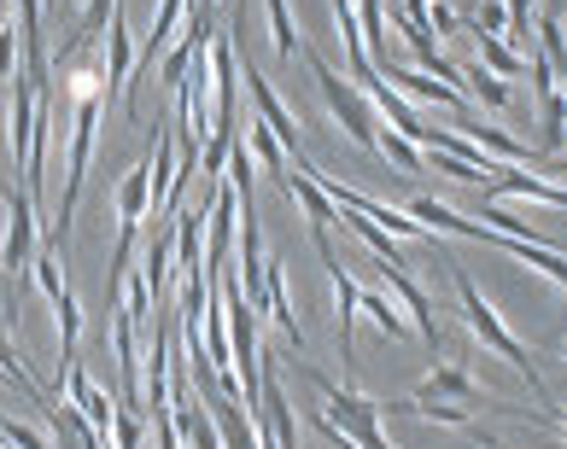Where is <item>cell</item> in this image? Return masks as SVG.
<instances>
[{
  "instance_id": "30bf717a",
  "label": "cell",
  "mask_w": 567,
  "mask_h": 449,
  "mask_svg": "<svg viewBox=\"0 0 567 449\" xmlns=\"http://www.w3.org/2000/svg\"><path fill=\"white\" fill-rule=\"evenodd\" d=\"M456 135H462V140H474L492 164H509V169H533V164H538V169H544V153H538V146L515 140L509 128H497V123L474 117V112H462V117H456Z\"/></svg>"
},
{
  "instance_id": "2e32d148",
  "label": "cell",
  "mask_w": 567,
  "mask_h": 449,
  "mask_svg": "<svg viewBox=\"0 0 567 449\" xmlns=\"http://www.w3.org/2000/svg\"><path fill=\"white\" fill-rule=\"evenodd\" d=\"M264 315L287 333L292 351H305V327H299V310H292V286H287V257H269L264 263Z\"/></svg>"
},
{
  "instance_id": "277c9868",
  "label": "cell",
  "mask_w": 567,
  "mask_h": 449,
  "mask_svg": "<svg viewBox=\"0 0 567 449\" xmlns=\"http://www.w3.org/2000/svg\"><path fill=\"white\" fill-rule=\"evenodd\" d=\"M100 123H106V100L71 105V158H65V192H59V217H53V246H65V233L76 222L82 187H89V164H94V146H100Z\"/></svg>"
},
{
  "instance_id": "ac0fdd59",
  "label": "cell",
  "mask_w": 567,
  "mask_h": 449,
  "mask_svg": "<svg viewBox=\"0 0 567 449\" xmlns=\"http://www.w3.org/2000/svg\"><path fill=\"white\" fill-rule=\"evenodd\" d=\"M146 181H153V210L176 217V128L158 123L153 128V158H146Z\"/></svg>"
},
{
  "instance_id": "7c38bea8",
  "label": "cell",
  "mask_w": 567,
  "mask_h": 449,
  "mask_svg": "<svg viewBox=\"0 0 567 449\" xmlns=\"http://www.w3.org/2000/svg\"><path fill=\"white\" fill-rule=\"evenodd\" d=\"M7 146H12L18 176H30V153H35V76H24V71L12 76V94H7Z\"/></svg>"
},
{
  "instance_id": "4fadbf2b",
  "label": "cell",
  "mask_w": 567,
  "mask_h": 449,
  "mask_svg": "<svg viewBox=\"0 0 567 449\" xmlns=\"http://www.w3.org/2000/svg\"><path fill=\"white\" fill-rule=\"evenodd\" d=\"M404 217H415L427 233H439V240H474V246H497V233L492 228H480L468 217H456L451 205H439L433 192H415V199L404 205Z\"/></svg>"
},
{
  "instance_id": "83f0119b",
  "label": "cell",
  "mask_w": 567,
  "mask_h": 449,
  "mask_svg": "<svg viewBox=\"0 0 567 449\" xmlns=\"http://www.w3.org/2000/svg\"><path fill=\"white\" fill-rule=\"evenodd\" d=\"M357 24H363V48L374 64H386V0H357Z\"/></svg>"
},
{
  "instance_id": "7402d4cb",
  "label": "cell",
  "mask_w": 567,
  "mask_h": 449,
  "mask_svg": "<svg viewBox=\"0 0 567 449\" xmlns=\"http://www.w3.org/2000/svg\"><path fill=\"white\" fill-rule=\"evenodd\" d=\"M357 315H369L386 338H410V333H415L410 321L398 315V304H392V292H386V286H363V297H357Z\"/></svg>"
},
{
  "instance_id": "4dcf8cb0",
  "label": "cell",
  "mask_w": 567,
  "mask_h": 449,
  "mask_svg": "<svg viewBox=\"0 0 567 449\" xmlns=\"http://www.w3.org/2000/svg\"><path fill=\"white\" fill-rule=\"evenodd\" d=\"M468 30H480V35H509V7H503V0H480V12H474Z\"/></svg>"
},
{
  "instance_id": "f1b7e54d",
  "label": "cell",
  "mask_w": 567,
  "mask_h": 449,
  "mask_svg": "<svg viewBox=\"0 0 567 449\" xmlns=\"http://www.w3.org/2000/svg\"><path fill=\"white\" fill-rule=\"evenodd\" d=\"M240 140H246V153H251V164H258V169H269L276 181L287 176V169H281V140L269 135L264 123H246V135H240Z\"/></svg>"
},
{
  "instance_id": "8992f818",
  "label": "cell",
  "mask_w": 567,
  "mask_h": 449,
  "mask_svg": "<svg viewBox=\"0 0 567 449\" xmlns=\"http://www.w3.org/2000/svg\"><path fill=\"white\" fill-rule=\"evenodd\" d=\"M240 76H246V94H251V112H258V123H264L269 135L281 140V153H287V158H299V153H305V128H299V112H292V105L276 94V82H269V76H264L251 59L240 64Z\"/></svg>"
},
{
  "instance_id": "9a60e30c",
  "label": "cell",
  "mask_w": 567,
  "mask_h": 449,
  "mask_svg": "<svg viewBox=\"0 0 567 449\" xmlns=\"http://www.w3.org/2000/svg\"><path fill=\"white\" fill-rule=\"evenodd\" d=\"M171 379H176V333L158 327L153 351H146V385H141V415L171 409Z\"/></svg>"
},
{
  "instance_id": "9c48e42d",
  "label": "cell",
  "mask_w": 567,
  "mask_h": 449,
  "mask_svg": "<svg viewBox=\"0 0 567 449\" xmlns=\"http://www.w3.org/2000/svg\"><path fill=\"white\" fill-rule=\"evenodd\" d=\"M182 30H187V35H176V48L158 59V88H164V94H176L182 82H187V71H194V64L205 59V48H212V35H217L212 7H199V0H194V18H187Z\"/></svg>"
},
{
  "instance_id": "52a82bcc",
  "label": "cell",
  "mask_w": 567,
  "mask_h": 449,
  "mask_svg": "<svg viewBox=\"0 0 567 449\" xmlns=\"http://www.w3.org/2000/svg\"><path fill=\"white\" fill-rule=\"evenodd\" d=\"M322 274L333 286V333H340V356H346V385L357 374V297H363V281L351 274V263H340L333 251H322Z\"/></svg>"
},
{
  "instance_id": "e575fe53",
  "label": "cell",
  "mask_w": 567,
  "mask_h": 449,
  "mask_svg": "<svg viewBox=\"0 0 567 449\" xmlns=\"http://www.w3.org/2000/svg\"><path fill=\"white\" fill-rule=\"evenodd\" d=\"M556 356H561V362H567V338H556Z\"/></svg>"
},
{
  "instance_id": "44dd1931",
  "label": "cell",
  "mask_w": 567,
  "mask_h": 449,
  "mask_svg": "<svg viewBox=\"0 0 567 449\" xmlns=\"http://www.w3.org/2000/svg\"><path fill=\"white\" fill-rule=\"evenodd\" d=\"M146 217H153V181H146V164H135L117 181V240H135V228Z\"/></svg>"
},
{
  "instance_id": "d590c367",
  "label": "cell",
  "mask_w": 567,
  "mask_h": 449,
  "mask_svg": "<svg viewBox=\"0 0 567 449\" xmlns=\"http://www.w3.org/2000/svg\"><path fill=\"white\" fill-rule=\"evenodd\" d=\"M199 7H217V0H199Z\"/></svg>"
},
{
  "instance_id": "d4e9b609",
  "label": "cell",
  "mask_w": 567,
  "mask_h": 449,
  "mask_svg": "<svg viewBox=\"0 0 567 449\" xmlns=\"http://www.w3.org/2000/svg\"><path fill=\"white\" fill-rule=\"evenodd\" d=\"M381 158L392 164V176H415V169H427V153L415 146L410 135H398V128L381 123Z\"/></svg>"
},
{
  "instance_id": "d6986e66",
  "label": "cell",
  "mask_w": 567,
  "mask_h": 449,
  "mask_svg": "<svg viewBox=\"0 0 567 449\" xmlns=\"http://www.w3.org/2000/svg\"><path fill=\"white\" fill-rule=\"evenodd\" d=\"M492 199H520V205H544V210H567V187L544 181L538 169H509L492 181Z\"/></svg>"
},
{
  "instance_id": "ba28073f",
  "label": "cell",
  "mask_w": 567,
  "mask_h": 449,
  "mask_svg": "<svg viewBox=\"0 0 567 449\" xmlns=\"http://www.w3.org/2000/svg\"><path fill=\"white\" fill-rule=\"evenodd\" d=\"M281 187L292 192V205H299V217L310 222V240H317V257H322V251H333V246H328V228L340 222V210H333V199H328V192H322V181L310 176V164H305V153L292 158V169H287V176H281Z\"/></svg>"
},
{
  "instance_id": "e0dca14e",
  "label": "cell",
  "mask_w": 567,
  "mask_h": 449,
  "mask_svg": "<svg viewBox=\"0 0 567 449\" xmlns=\"http://www.w3.org/2000/svg\"><path fill=\"white\" fill-rule=\"evenodd\" d=\"M374 281H381V286H386V292L398 297V304L410 310V327H415V333H422L427 345L439 351V321H433V304H427V292L415 286V281H410V274L398 269V263H374Z\"/></svg>"
},
{
  "instance_id": "7a4b0ae2",
  "label": "cell",
  "mask_w": 567,
  "mask_h": 449,
  "mask_svg": "<svg viewBox=\"0 0 567 449\" xmlns=\"http://www.w3.org/2000/svg\"><path fill=\"white\" fill-rule=\"evenodd\" d=\"M299 374H305V385H310V397H317L322 432H333V438L351 443V449H392L386 426H381V409H374V403L357 391V385L328 379V374H317V368H299Z\"/></svg>"
},
{
  "instance_id": "f546056e",
  "label": "cell",
  "mask_w": 567,
  "mask_h": 449,
  "mask_svg": "<svg viewBox=\"0 0 567 449\" xmlns=\"http://www.w3.org/2000/svg\"><path fill=\"white\" fill-rule=\"evenodd\" d=\"M171 269H176V246H171V240H158L153 251H146V263H141V281L153 286V297L171 292Z\"/></svg>"
},
{
  "instance_id": "5b68a950",
  "label": "cell",
  "mask_w": 567,
  "mask_h": 449,
  "mask_svg": "<svg viewBox=\"0 0 567 449\" xmlns=\"http://www.w3.org/2000/svg\"><path fill=\"white\" fill-rule=\"evenodd\" d=\"M0 205H7V228H0V274L12 281V315H18V281H24V269L35 263L41 251V210L24 187H0Z\"/></svg>"
},
{
  "instance_id": "cb8c5ba5",
  "label": "cell",
  "mask_w": 567,
  "mask_h": 449,
  "mask_svg": "<svg viewBox=\"0 0 567 449\" xmlns=\"http://www.w3.org/2000/svg\"><path fill=\"white\" fill-rule=\"evenodd\" d=\"M264 18H269V48H276L281 59L305 48V35H299V18H292V0H264Z\"/></svg>"
},
{
  "instance_id": "8fae6325",
  "label": "cell",
  "mask_w": 567,
  "mask_h": 449,
  "mask_svg": "<svg viewBox=\"0 0 567 449\" xmlns=\"http://www.w3.org/2000/svg\"><path fill=\"white\" fill-rule=\"evenodd\" d=\"M381 82H386L392 94H404L415 112H422V105H439V112H451V117L468 112L462 88H451V82H439V76H422L415 64H381Z\"/></svg>"
},
{
  "instance_id": "5bb4252c",
  "label": "cell",
  "mask_w": 567,
  "mask_h": 449,
  "mask_svg": "<svg viewBox=\"0 0 567 449\" xmlns=\"http://www.w3.org/2000/svg\"><path fill=\"white\" fill-rule=\"evenodd\" d=\"M415 397H427V403H439V397H456V403H468V409H509V403H497L486 385H480L468 368H456V362H439V368L415 385Z\"/></svg>"
},
{
  "instance_id": "3957f363",
  "label": "cell",
  "mask_w": 567,
  "mask_h": 449,
  "mask_svg": "<svg viewBox=\"0 0 567 449\" xmlns=\"http://www.w3.org/2000/svg\"><path fill=\"white\" fill-rule=\"evenodd\" d=\"M305 59H310V76H317V94L328 100L333 123L346 128V140L357 146V153H374V158H381V112L369 105V94L357 88L351 76L328 71V53H322V48H305Z\"/></svg>"
},
{
  "instance_id": "4316f807",
  "label": "cell",
  "mask_w": 567,
  "mask_h": 449,
  "mask_svg": "<svg viewBox=\"0 0 567 449\" xmlns=\"http://www.w3.org/2000/svg\"><path fill=\"white\" fill-rule=\"evenodd\" d=\"M474 48H480V64H486L492 76H503V82L520 76V64H527V59H520V53L509 48V41H503V35H480V30H474Z\"/></svg>"
},
{
  "instance_id": "484cf974",
  "label": "cell",
  "mask_w": 567,
  "mask_h": 449,
  "mask_svg": "<svg viewBox=\"0 0 567 449\" xmlns=\"http://www.w3.org/2000/svg\"><path fill=\"white\" fill-rule=\"evenodd\" d=\"M462 82L474 88V100L486 105V112H509V105H515V88H509L503 76H492L486 64H468V71H462Z\"/></svg>"
},
{
  "instance_id": "ffe728a7",
  "label": "cell",
  "mask_w": 567,
  "mask_h": 449,
  "mask_svg": "<svg viewBox=\"0 0 567 449\" xmlns=\"http://www.w3.org/2000/svg\"><path fill=\"white\" fill-rule=\"evenodd\" d=\"M100 64H106V94L130 88V76H135V35H130V18H123V12H112V24H106Z\"/></svg>"
},
{
  "instance_id": "836d02e7",
  "label": "cell",
  "mask_w": 567,
  "mask_h": 449,
  "mask_svg": "<svg viewBox=\"0 0 567 449\" xmlns=\"http://www.w3.org/2000/svg\"><path fill=\"white\" fill-rule=\"evenodd\" d=\"M538 12H550V18H561V12H567V0H538Z\"/></svg>"
},
{
  "instance_id": "1f68e13d",
  "label": "cell",
  "mask_w": 567,
  "mask_h": 449,
  "mask_svg": "<svg viewBox=\"0 0 567 449\" xmlns=\"http://www.w3.org/2000/svg\"><path fill=\"white\" fill-rule=\"evenodd\" d=\"M0 438L18 443V449H48V438H41L35 426H24V420H0Z\"/></svg>"
},
{
  "instance_id": "6da1fadb",
  "label": "cell",
  "mask_w": 567,
  "mask_h": 449,
  "mask_svg": "<svg viewBox=\"0 0 567 449\" xmlns=\"http://www.w3.org/2000/svg\"><path fill=\"white\" fill-rule=\"evenodd\" d=\"M451 286H456L462 327H468L474 345L486 351V356H497V362H509V368L520 374V385H527V391H533L538 403H556V397H550V385H544V374L533 368V351H527V345H520V338L509 333V321H503V310H497L492 297L480 292V286L468 281V274H462V269H451Z\"/></svg>"
},
{
  "instance_id": "603a6c76",
  "label": "cell",
  "mask_w": 567,
  "mask_h": 449,
  "mask_svg": "<svg viewBox=\"0 0 567 449\" xmlns=\"http://www.w3.org/2000/svg\"><path fill=\"white\" fill-rule=\"evenodd\" d=\"M53 327H59V362H76V345H82V304H76L71 286L53 297Z\"/></svg>"
},
{
  "instance_id": "d6a6232c",
  "label": "cell",
  "mask_w": 567,
  "mask_h": 449,
  "mask_svg": "<svg viewBox=\"0 0 567 449\" xmlns=\"http://www.w3.org/2000/svg\"><path fill=\"white\" fill-rule=\"evenodd\" d=\"M462 432H468V438H474V443H480V449H503V443H497V438H492V432H480V426H474V420H468V426H462Z\"/></svg>"
}]
</instances>
